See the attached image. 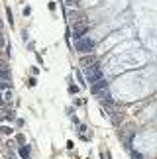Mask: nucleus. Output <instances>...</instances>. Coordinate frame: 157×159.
<instances>
[{
  "instance_id": "obj_1",
  "label": "nucleus",
  "mask_w": 157,
  "mask_h": 159,
  "mask_svg": "<svg viewBox=\"0 0 157 159\" xmlns=\"http://www.w3.org/2000/svg\"><path fill=\"white\" fill-rule=\"evenodd\" d=\"M84 77H87V81H88L90 84L98 83L100 79H102V71H100V67L96 65V63H92L90 67H87V69H84Z\"/></svg>"
},
{
  "instance_id": "obj_2",
  "label": "nucleus",
  "mask_w": 157,
  "mask_h": 159,
  "mask_svg": "<svg viewBox=\"0 0 157 159\" xmlns=\"http://www.w3.org/2000/svg\"><path fill=\"white\" fill-rule=\"evenodd\" d=\"M77 49H78V51H83V53H88V51H92V49H94V41L84 35V38L77 39Z\"/></svg>"
},
{
  "instance_id": "obj_3",
  "label": "nucleus",
  "mask_w": 157,
  "mask_h": 159,
  "mask_svg": "<svg viewBox=\"0 0 157 159\" xmlns=\"http://www.w3.org/2000/svg\"><path fill=\"white\" fill-rule=\"evenodd\" d=\"M106 89H108V81H104V79H100L98 83L92 84V93L98 96H106Z\"/></svg>"
},
{
  "instance_id": "obj_4",
  "label": "nucleus",
  "mask_w": 157,
  "mask_h": 159,
  "mask_svg": "<svg viewBox=\"0 0 157 159\" xmlns=\"http://www.w3.org/2000/svg\"><path fill=\"white\" fill-rule=\"evenodd\" d=\"M87 24H75L73 26V35H75V39H81L84 38V34H87Z\"/></svg>"
},
{
  "instance_id": "obj_5",
  "label": "nucleus",
  "mask_w": 157,
  "mask_h": 159,
  "mask_svg": "<svg viewBox=\"0 0 157 159\" xmlns=\"http://www.w3.org/2000/svg\"><path fill=\"white\" fill-rule=\"evenodd\" d=\"M20 155H22L24 159H29V149H28V148H20Z\"/></svg>"
},
{
  "instance_id": "obj_6",
  "label": "nucleus",
  "mask_w": 157,
  "mask_h": 159,
  "mask_svg": "<svg viewBox=\"0 0 157 159\" xmlns=\"http://www.w3.org/2000/svg\"><path fill=\"white\" fill-rule=\"evenodd\" d=\"M132 159H143L141 153H137V151H132Z\"/></svg>"
},
{
  "instance_id": "obj_7",
  "label": "nucleus",
  "mask_w": 157,
  "mask_h": 159,
  "mask_svg": "<svg viewBox=\"0 0 157 159\" xmlns=\"http://www.w3.org/2000/svg\"><path fill=\"white\" fill-rule=\"evenodd\" d=\"M6 87H8V83H6V81H2V79H0V90H2V89H6Z\"/></svg>"
},
{
  "instance_id": "obj_8",
  "label": "nucleus",
  "mask_w": 157,
  "mask_h": 159,
  "mask_svg": "<svg viewBox=\"0 0 157 159\" xmlns=\"http://www.w3.org/2000/svg\"><path fill=\"white\" fill-rule=\"evenodd\" d=\"M4 43V38H2V30H0V45Z\"/></svg>"
},
{
  "instance_id": "obj_9",
  "label": "nucleus",
  "mask_w": 157,
  "mask_h": 159,
  "mask_svg": "<svg viewBox=\"0 0 157 159\" xmlns=\"http://www.w3.org/2000/svg\"><path fill=\"white\" fill-rule=\"evenodd\" d=\"M75 2H77V0H71V4H75Z\"/></svg>"
},
{
  "instance_id": "obj_10",
  "label": "nucleus",
  "mask_w": 157,
  "mask_h": 159,
  "mask_svg": "<svg viewBox=\"0 0 157 159\" xmlns=\"http://www.w3.org/2000/svg\"><path fill=\"white\" fill-rule=\"evenodd\" d=\"M0 30H2V22H0Z\"/></svg>"
}]
</instances>
